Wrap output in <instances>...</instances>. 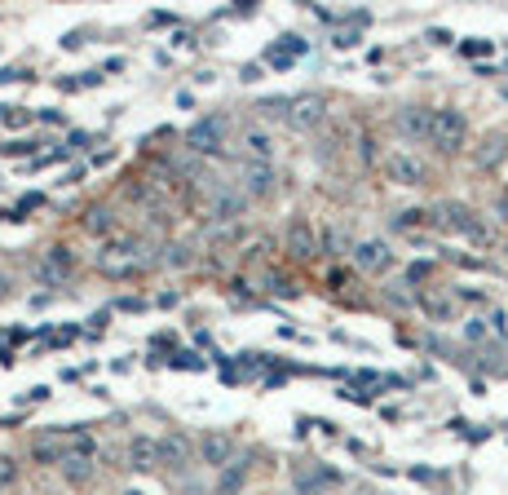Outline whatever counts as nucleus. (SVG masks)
I'll use <instances>...</instances> for the list:
<instances>
[{"mask_svg": "<svg viewBox=\"0 0 508 495\" xmlns=\"http://www.w3.org/2000/svg\"><path fill=\"white\" fill-rule=\"evenodd\" d=\"M194 451H199V447H194L182 429H168V434L159 438V460H163L168 469H186L190 460H194Z\"/></svg>", "mask_w": 508, "mask_h": 495, "instance_id": "obj_12", "label": "nucleus"}, {"mask_svg": "<svg viewBox=\"0 0 508 495\" xmlns=\"http://www.w3.org/2000/svg\"><path fill=\"white\" fill-rule=\"evenodd\" d=\"M287 252L301 257V261L314 257V252H323V235H318L309 221H292V226H287Z\"/></svg>", "mask_w": 508, "mask_h": 495, "instance_id": "obj_15", "label": "nucleus"}, {"mask_svg": "<svg viewBox=\"0 0 508 495\" xmlns=\"http://www.w3.org/2000/svg\"><path fill=\"white\" fill-rule=\"evenodd\" d=\"M438 226L460 230V235H469V239H482V221H473V212L464 204H438Z\"/></svg>", "mask_w": 508, "mask_h": 495, "instance_id": "obj_16", "label": "nucleus"}, {"mask_svg": "<svg viewBox=\"0 0 508 495\" xmlns=\"http://www.w3.org/2000/svg\"><path fill=\"white\" fill-rule=\"evenodd\" d=\"M5 288H9V279H5V274H0V296H5Z\"/></svg>", "mask_w": 508, "mask_h": 495, "instance_id": "obj_23", "label": "nucleus"}, {"mask_svg": "<svg viewBox=\"0 0 508 495\" xmlns=\"http://www.w3.org/2000/svg\"><path fill=\"white\" fill-rule=\"evenodd\" d=\"M243 212H248V195H243L239 186H217L204 200V221L208 226H221V221H235L239 226Z\"/></svg>", "mask_w": 508, "mask_h": 495, "instance_id": "obj_2", "label": "nucleus"}, {"mask_svg": "<svg viewBox=\"0 0 508 495\" xmlns=\"http://www.w3.org/2000/svg\"><path fill=\"white\" fill-rule=\"evenodd\" d=\"M13 482H18V465L9 456H0V487H13Z\"/></svg>", "mask_w": 508, "mask_h": 495, "instance_id": "obj_22", "label": "nucleus"}, {"mask_svg": "<svg viewBox=\"0 0 508 495\" xmlns=\"http://www.w3.org/2000/svg\"><path fill=\"white\" fill-rule=\"evenodd\" d=\"M385 173H389V181H398V186H424V177H429L424 159H416L411 151H389Z\"/></svg>", "mask_w": 508, "mask_h": 495, "instance_id": "obj_5", "label": "nucleus"}, {"mask_svg": "<svg viewBox=\"0 0 508 495\" xmlns=\"http://www.w3.org/2000/svg\"><path fill=\"white\" fill-rule=\"evenodd\" d=\"M398 128H402V138L429 142V133H433V111H424V106H407V111H398Z\"/></svg>", "mask_w": 508, "mask_h": 495, "instance_id": "obj_18", "label": "nucleus"}, {"mask_svg": "<svg viewBox=\"0 0 508 495\" xmlns=\"http://www.w3.org/2000/svg\"><path fill=\"white\" fill-rule=\"evenodd\" d=\"M354 266L358 270H367V274H385L393 266V252H389V243L385 239H363L354 248Z\"/></svg>", "mask_w": 508, "mask_h": 495, "instance_id": "obj_13", "label": "nucleus"}, {"mask_svg": "<svg viewBox=\"0 0 508 495\" xmlns=\"http://www.w3.org/2000/svg\"><path fill=\"white\" fill-rule=\"evenodd\" d=\"M464 133H469V120H464V115L460 111H433V133H429V142L438 146V151H460V146H464Z\"/></svg>", "mask_w": 508, "mask_h": 495, "instance_id": "obj_4", "label": "nucleus"}, {"mask_svg": "<svg viewBox=\"0 0 508 495\" xmlns=\"http://www.w3.org/2000/svg\"><path fill=\"white\" fill-rule=\"evenodd\" d=\"M243 482H248V465H225L221 469V477H217V495H239L243 491Z\"/></svg>", "mask_w": 508, "mask_h": 495, "instance_id": "obj_19", "label": "nucleus"}, {"mask_svg": "<svg viewBox=\"0 0 508 495\" xmlns=\"http://www.w3.org/2000/svg\"><path fill=\"white\" fill-rule=\"evenodd\" d=\"M274 186H278V177L270 164H243L239 169V190L248 200H266V195H274Z\"/></svg>", "mask_w": 508, "mask_h": 495, "instance_id": "obj_10", "label": "nucleus"}, {"mask_svg": "<svg viewBox=\"0 0 508 495\" xmlns=\"http://www.w3.org/2000/svg\"><path fill=\"white\" fill-rule=\"evenodd\" d=\"M71 270H75V252L71 248H49V252L40 257V266H36V279L44 288H58Z\"/></svg>", "mask_w": 508, "mask_h": 495, "instance_id": "obj_7", "label": "nucleus"}, {"mask_svg": "<svg viewBox=\"0 0 508 495\" xmlns=\"http://www.w3.org/2000/svg\"><path fill=\"white\" fill-rule=\"evenodd\" d=\"M85 226L93 230V235H106V230L116 226V217H111V208H89V217H85Z\"/></svg>", "mask_w": 508, "mask_h": 495, "instance_id": "obj_21", "label": "nucleus"}, {"mask_svg": "<svg viewBox=\"0 0 508 495\" xmlns=\"http://www.w3.org/2000/svg\"><path fill=\"white\" fill-rule=\"evenodd\" d=\"M159 465H163V460H159V442H155V438L137 434L133 442H128V469L151 473V469H159Z\"/></svg>", "mask_w": 508, "mask_h": 495, "instance_id": "obj_17", "label": "nucleus"}, {"mask_svg": "<svg viewBox=\"0 0 508 495\" xmlns=\"http://www.w3.org/2000/svg\"><path fill=\"white\" fill-rule=\"evenodd\" d=\"M199 456H204V465H212V469L235 465V438L225 434V429H208V434L199 438Z\"/></svg>", "mask_w": 508, "mask_h": 495, "instance_id": "obj_9", "label": "nucleus"}, {"mask_svg": "<svg viewBox=\"0 0 508 495\" xmlns=\"http://www.w3.org/2000/svg\"><path fill=\"white\" fill-rule=\"evenodd\" d=\"M225 128H230L225 115H204L199 124L186 128V146H190V151H199V155H217L221 146H225Z\"/></svg>", "mask_w": 508, "mask_h": 495, "instance_id": "obj_3", "label": "nucleus"}, {"mask_svg": "<svg viewBox=\"0 0 508 495\" xmlns=\"http://www.w3.org/2000/svg\"><path fill=\"white\" fill-rule=\"evenodd\" d=\"M327 115V102L318 93H305V97H292V111H287V124L297 128V133H309V128H318Z\"/></svg>", "mask_w": 508, "mask_h": 495, "instance_id": "obj_8", "label": "nucleus"}, {"mask_svg": "<svg viewBox=\"0 0 508 495\" xmlns=\"http://www.w3.org/2000/svg\"><path fill=\"white\" fill-rule=\"evenodd\" d=\"M142 266H146V252H142L137 239H111V243L97 248V270L106 279H128Z\"/></svg>", "mask_w": 508, "mask_h": 495, "instance_id": "obj_1", "label": "nucleus"}, {"mask_svg": "<svg viewBox=\"0 0 508 495\" xmlns=\"http://www.w3.org/2000/svg\"><path fill=\"white\" fill-rule=\"evenodd\" d=\"M62 477H67V482H89V477H93V442L89 438H75L71 442V447H67V456H62Z\"/></svg>", "mask_w": 508, "mask_h": 495, "instance_id": "obj_6", "label": "nucleus"}, {"mask_svg": "<svg viewBox=\"0 0 508 495\" xmlns=\"http://www.w3.org/2000/svg\"><path fill=\"white\" fill-rule=\"evenodd\" d=\"M345 248H349V239H345V230H340V226H327V230H323V252L345 257Z\"/></svg>", "mask_w": 508, "mask_h": 495, "instance_id": "obj_20", "label": "nucleus"}, {"mask_svg": "<svg viewBox=\"0 0 508 495\" xmlns=\"http://www.w3.org/2000/svg\"><path fill=\"white\" fill-rule=\"evenodd\" d=\"M239 151L248 155V164H270L274 159V133H270V128H261V124L243 128V133H239Z\"/></svg>", "mask_w": 508, "mask_h": 495, "instance_id": "obj_14", "label": "nucleus"}, {"mask_svg": "<svg viewBox=\"0 0 508 495\" xmlns=\"http://www.w3.org/2000/svg\"><path fill=\"white\" fill-rule=\"evenodd\" d=\"M340 482V477L327 469V465H318V460H309V465H301L297 473H292V487H297L301 495H318V491H332Z\"/></svg>", "mask_w": 508, "mask_h": 495, "instance_id": "obj_11", "label": "nucleus"}]
</instances>
